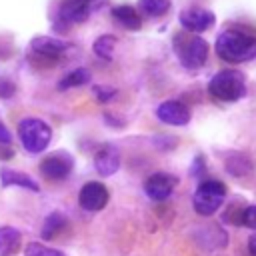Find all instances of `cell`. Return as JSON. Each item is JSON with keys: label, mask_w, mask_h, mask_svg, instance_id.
<instances>
[{"label": "cell", "mask_w": 256, "mask_h": 256, "mask_svg": "<svg viewBox=\"0 0 256 256\" xmlns=\"http://www.w3.org/2000/svg\"><path fill=\"white\" fill-rule=\"evenodd\" d=\"M0 144H10V132L2 122H0Z\"/></svg>", "instance_id": "28"}, {"label": "cell", "mask_w": 256, "mask_h": 256, "mask_svg": "<svg viewBox=\"0 0 256 256\" xmlns=\"http://www.w3.org/2000/svg\"><path fill=\"white\" fill-rule=\"evenodd\" d=\"M176 184H178V178L176 176H172L168 172H154L144 182V192H146L148 198L160 202V200H166L174 192Z\"/></svg>", "instance_id": "10"}, {"label": "cell", "mask_w": 256, "mask_h": 256, "mask_svg": "<svg viewBox=\"0 0 256 256\" xmlns=\"http://www.w3.org/2000/svg\"><path fill=\"white\" fill-rule=\"evenodd\" d=\"M202 168H204V162H202V156H198V158L194 160V166L190 168V174H192V176H200V174H202Z\"/></svg>", "instance_id": "27"}, {"label": "cell", "mask_w": 256, "mask_h": 256, "mask_svg": "<svg viewBox=\"0 0 256 256\" xmlns=\"http://www.w3.org/2000/svg\"><path fill=\"white\" fill-rule=\"evenodd\" d=\"M174 52L180 64L188 70H198L206 64L208 58V42L196 34H178L174 36Z\"/></svg>", "instance_id": "2"}, {"label": "cell", "mask_w": 256, "mask_h": 256, "mask_svg": "<svg viewBox=\"0 0 256 256\" xmlns=\"http://www.w3.org/2000/svg\"><path fill=\"white\" fill-rule=\"evenodd\" d=\"M92 94H94V98H96L98 102H110V100H114V98H116L118 90H116L114 86H104V84H96V86L92 88Z\"/></svg>", "instance_id": "23"}, {"label": "cell", "mask_w": 256, "mask_h": 256, "mask_svg": "<svg viewBox=\"0 0 256 256\" xmlns=\"http://www.w3.org/2000/svg\"><path fill=\"white\" fill-rule=\"evenodd\" d=\"M18 136L24 144V148L32 154L36 152H42L48 144H50V138H52V130L50 126L40 120V118H24L20 120L18 124Z\"/></svg>", "instance_id": "5"}, {"label": "cell", "mask_w": 256, "mask_h": 256, "mask_svg": "<svg viewBox=\"0 0 256 256\" xmlns=\"http://www.w3.org/2000/svg\"><path fill=\"white\" fill-rule=\"evenodd\" d=\"M226 168H228V172H230L232 176H236V178L246 176V174L252 172V164H250V160L244 158V156H240V154L232 156V158L226 162Z\"/></svg>", "instance_id": "20"}, {"label": "cell", "mask_w": 256, "mask_h": 256, "mask_svg": "<svg viewBox=\"0 0 256 256\" xmlns=\"http://www.w3.org/2000/svg\"><path fill=\"white\" fill-rule=\"evenodd\" d=\"M104 122L110 124V126H114V128H122L124 126V120L118 118V116H114V114H110V112H104Z\"/></svg>", "instance_id": "26"}, {"label": "cell", "mask_w": 256, "mask_h": 256, "mask_svg": "<svg viewBox=\"0 0 256 256\" xmlns=\"http://www.w3.org/2000/svg\"><path fill=\"white\" fill-rule=\"evenodd\" d=\"M90 80V70L86 68H76L72 72H68L60 82H58V88L60 90H68V88H76V86H82Z\"/></svg>", "instance_id": "19"}, {"label": "cell", "mask_w": 256, "mask_h": 256, "mask_svg": "<svg viewBox=\"0 0 256 256\" xmlns=\"http://www.w3.org/2000/svg\"><path fill=\"white\" fill-rule=\"evenodd\" d=\"M78 204H80V208H84L88 212L102 210L108 204V188L102 182H86L80 188Z\"/></svg>", "instance_id": "9"}, {"label": "cell", "mask_w": 256, "mask_h": 256, "mask_svg": "<svg viewBox=\"0 0 256 256\" xmlns=\"http://www.w3.org/2000/svg\"><path fill=\"white\" fill-rule=\"evenodd\" d=\"M116 38L114 36H110V34H104V36H98L96 40H94V44H92V50H94V54L98 56V58H102V60H112V56H114V48H116Z\"/></svg>", "instance_id": "18"}, {"label": "cell", "mask_w": 256, "mask_h": 256, "mask_svg": "<svg viewBox=\"0 0 256 256\" xmlns=\"http://www.w3.org/2000/svg\"><path fill=\"white\" fill-rule=\"evenodd\" d=\"M10 156H12V148L8 144H0V158L4 160V158H10Z\"/></svg>", "instance_id": "30"}, {"label": "cell", "mask_w": 256, "mask_h": 256, "mask_svg": "<svg viewBox=\"0 0 256 256\" xmlns=\"http://www.w3.org/2000/svg\"><path fill=\"white\" fill-rule=\"evenodd\" d=\"M214 48L226 62H248L256 58V38L240 30H224L218 34Z\"/></svg>", "instance_id": "1"}, {"label": "cell", "mask_w": 256, "mask_h": 256, "mask_svg": "<svg viewBox=\"0 0 256 256\" xmlns=\"http://www.w3.org/2000/svg\"><path fill=\"white\" fill-rule=\"evenodd\" d=\"M156 116L170 126H184L190 122V110L178 100H166L156 108Z\"/></svg>", "instance_id": "12"}, {"label": "cell", "mask_w": 256, "mask_h": 256, "mask_svg": "<svg viewBox=\"0 0 256 256\" xmlns=\"http://www.w3.org/2000/svg\"><path fill=\"white\" fill-rule=\"evenodd\" d=\"M66 224H68V222H66V216H64V214H60V212H52V214H48V216L44 218L40 236H42L44 240H50V238H54L60 230H64Z\"/></svg>", "instance_id": "17"}, {"label": "cell", "mask_w": 256, "mask_h": 256, "mask_svg": "<svg viewBox=\"0 0 256 256\" xmlns=\"http://www.w3.org/2000/svg\"><path fill=\"white\" fill-rule=\"evenodd\" d=\"M70 48L68 42L58 40L54 36H36L30 40V50L38 60H46L50 62V66L54 62H58V58Z\"/></svg>", "instance_id": "7"}, {"label": "cell", "mask_w": 256, "mask_h": 256, "mask_svg": "<svg viewBox=\"0 0 256 256\" xmlns=\"http://www.w3.org/2000/svg\"><path fill=\"white\" fill-rule=\"evenodd\" d=\"M26 256H64V252H60L56 248H48L40 242H30L26 246Z\"/></svg>", "instance_id": "22"}, {"label": "cell", "mask_w": 256, "mask_h": 256, "mask_svg": "<svg viewBox=\"0 0 256 256\" xmlns=\"http://www.w3.org/2000/svg\"><path fill=\"white\" fill-rule=\"evenodd\" d=\"M240 224H244V226L256 230V204L246 206V208L242 210V214H240Z\"/></svg>", "instance_id": "24"}, {"label": "cell", "mask_w": 256, "mask_h": 256, "mask_svg": "<svg viewBox=\"0 0 256 256\" xmlns=\"http://www.w3.org/2000/svg\"><path fill=\"white\" fill-rule=\"evenodd\" d=\"M22 242V234L12 226H0V256H12Z\"/></svg>", "instance_id": "16"}, {"label": "cell", "mask_w": 256, "mask_h": 256, "mask_svg": "<svg viewBox=\"0 0 256 256\" xmlns=\"http://www.w3.org/2000/svg\"><path fill=\"white\" fill-rule=\"evenodd\" d=\"M0 182L2 186H20V188H26L30 192H38L40 186L36 180H32L28 174L24 172H18V170H12V168H2L0 170Z\"/></svg>", "instance_id": "14"}, {"label": "cell", "mask_w": 256, "mask_h": 256, "mask_svg": "<svg viewBox=\"0 0 256 256\" xmlns=\"http://www.w3.org/2000/svg\"><path fill=\"white\" fill-rule=\"evenodd\" d=\"M248 252H250V256H256V232L248 238Z\"/></svg>", "instance_id": "29"}, {"label": "cell", "mask_w": 256, "mask_h": 256, "mask_svg": "<svg viewBox=\"0 0 256 256\" xmlns=\"http://www.w3.org/2000/svg\"><path fill=\"white\" fill-rule=\"evenodd\" d=\"M106 2L108 0H64L58 16L66 24H80L92 12H98L102 6H106Z\"/></svg>", "instance_id": "6"}, {"label": "cell", "mask_w": 256, "mask_h": 256, "mask_svg": "<svg viewBox=\"0 0 256 256\" xmlns=\"http://www.w3.org/2000/svg\"><path fill=\"white\" fill-rule=\"evenodd\" d=\"M170 8V0H140V10L146 16H162Z\"/></svg>", "instance_id": "21"}, {"label": "cell", "mask_w": 256, "mask_h": 256, "mask_svg": "<svg viewBox=\"0 0 256 256\" xmlns=\"http://www.w3.org/2000/svg\"><path fill=\"white\" fill-rule=\"evenodd\" d=\"M216 22L214 14L206 8H186L180 12V24L188 30V32H204L208 28H212Z\"/></svg>", "instance_id": "11"}, {"label": "cell", "mask_w": 256, "mask_h": 256, "mask_svg": "<svg viewBox=\"0 0 256 256\" xmlns=\"http://www.w3.org/2000/svg\"><path fill=\"white\" fill-rule=\"evenodd\" d=\"M74 168V160L68 152H52L40 162V172L48 180H64Z\"/></svg>", "instance_id": "8"}, {"label": "cell", "mask_w": 256, "mask_h": 256, "mask_svg": "<svg viewBox=\"0 0 256 256\" xmlns=\"http://www.w3.org/2000/svg\"><path fill=\"white\" fill-rule=\"evenodd\" d=\"M16 94V84L8 78H0V98H12Z\"/></svg>", "instance_id": "25"}, {"label": "cell", "mask_w": 256, "mask_h": 256, "mask_svg": "<svg viewBox=\"0 0 256 256\" xmlns=\"http://www.w3.org/2000/svg\"><path fill=\"white\" fill-rule=\"evenodd\" d=\"M94 168L100 176H112L120 168V152L114 144H104L94 156Z\"/></svg>", "instance_id": "13"}, {"label": "cell", "mask_w": 256, "mask_h": 256, "mask_svg": "<svg viewBox=\"0 0 256 256\" xmlns=\"http://www.w3.org/2000/svg\"><path fill=\"white\" fill-rule=\"evenodd\" d=\"M226 196V186L220 180H204L198 184L196 192H194V210L200 216H212L214 212H218V208L222 206Z\"/></svg>", "instance_id": "4"}, {"label": "cell", "mask_w": 256, "mask_h": 256, "mask_svg": "<svg viewBox=\"0 0 256 256\" xmlns=\"http://www.w3.org/2000/svg\"><path fill=\"white\" fill-rule=\"evenodd\" d=\"M112 16L116 22H120L124 28L128 30H140L142 28V18L138 16V12L128 6V4H120V6H114L112 8Z\"/></svg>", "instance_id": "15"}, {"label": "cell", "mask_w": 256, "mask_h": 256, "mask_svg": "<svg viewBox=\"0 0 256 256\" xmlns=\"http://www.w3.org/2000/svg\"><path fill=\"white\" fill-rule=\"evenodd\" d=\"M208 90L214 98L222 102H236L246 96V78L240 70H220L212 76Z\"/></svg>", "instance_id": "3"}]
</instances>
